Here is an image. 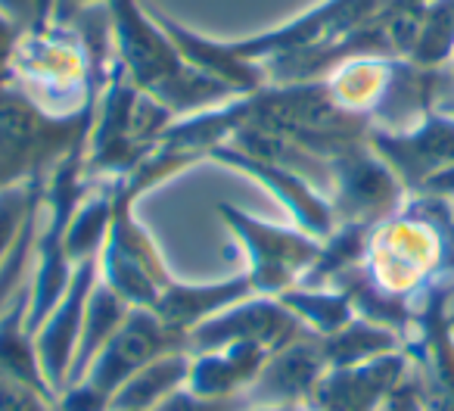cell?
Listing matches in <instances>:
<instances>
[{
	"label": "cell",
	"mask_w": 454,
	"mask_h": 411,
	"mask_svg": "<svg viewBox=\"0 0 454 411\" xmlns=\"http://www.w3.org/2000/svg\"><path fill=\"white\" fill-rule=\"evenodd\" d=\"M94 109L59 119L44 113L13 82L0 84V187L47 181L59 159L90 138Z\"/></svg>",
	"instance_id": "obj_1"
},
{
	"label": "cell",
	"mask_w": 454,
	"mask_h": 411,
	"mask_svg": "<svg viewBox=\"0 0 454 411\" xmlns=\"http://www.w3.org/2000/svg\"><path fill=\"white\" fill-rule=\"evenodd\" d=\"M218 218L227 225L231 237L240 243L247 256L249 281L262 296H280L290 287L302 284L305 274L321 256V241L302 228H280L262 218L240 212L231 202H221Z\"/></svg>",
	"instance_id": "obj_2"
},
{
	"label": "cell",
	"mask_w": 454,
	"mask_h": 411,
	"mask_svg": "<svg viewBox=\"0 0 454 411\" xmlns=\"http://www.w3.org/2000/svg\"><path fill=\"white\" fill-rule=\"evenodd\" d=\"M134 202L137 200L115 181V212L100 253V281L131 309H153L175 274L165 268L150 231L140 225Z\"/></svg>",
	"instance_id": "obj_3"
},
{
	"label": "cell",
	"mask_w": 454,
	"mask_h": 411,
	"mask_svg": "<svg viewBox=\"0 0 454 411\" xmlns=\"http://www.w3.org/2000/svg\"><path fill=\"white\" fill-rule=\"evenodd\" d=\"M327 165L330 206L336 212V225L377 228L395 216L411 196L395 171L373 153L367 140L340 150L327 159Z\"/></svg>",
	"instance_id": "obj_4"
},
{
	"label": "cell",
	"mask_w": 454,
	"mask_h": 411,
	"mask_svg": "<svg viewBox=\"0 0 454 411\" xmlns=\"http://www.w3.org/2000/svg\"><path fill=\"white\" fill-rule=\"evenodd\" d=\"M175 349H187V336L171 330L153 309H131L78 383L90 386L97 396L113 402V396L134 374Z\"/></svg>",
	"instance_id": "obj_5"
},
{
	"label": "cell",
	"mask_w": 454,
	"mask_h": 411,
	"mask_svg": "<svg viewBox=\"0 0 454 411\" xmlns=\"http://www.w3.org/2000/svg\"><path fill=\"white\" fill-rule=\"evenodd\" d=\"M367 144L380 159L395 171L408 194H417L435 175L454 169V113L433 109L417 125L402 131L371 128Z\"/></svg>",
	"instance_id": "obj_6"
},
{
	"label": "cell",
	"mask_w": 454,
	"mask_h": 411,
	"mask_svg": "<svg viewBox=\"0 0 454 411\" xmlns=\"http://www.w3.org/2000/svg\"><path fill=\"white\" fill-rule=\"evenodd\" d=\"M302 334H311V330L280 303V296L253 293L243 303L218 312L215 318L190 330L187 352H206V349H218L227 343H253L268 352H278L280 346Z\"/></svg>",
	"instance_id": "obj_7"
},
{
	"label": "cell",
	"mask_w": 454,
	"mask_h": 411,
	"mask_svg": "<svg viewBox=\"0 0 454 411\" xmlns=\"http://www.w3.org/2000/svg\"><path fill=\"white\" fill-rule=\"evenodd\" d=\"M97 281H100V259L75 265V274H72L63 299L41 321V328L35 330V349H38L41 371H44V380L51 383V390L57 392V399L63 396L66 383H69V371L84 328V312H88V299L94 293Z\"/></svg>",
	"instance_id": "obj_8"
},
{
	"label": "cell",
	"mask_w": 454,
	"mask_h": 411,
	"mask_svg": "<svg viewBox=\"0 0 454 411\" xmlns=\"http://www.w3.org/2000/svg\"><path fill=\"white\" fill-rule=\"evenodd\" d=\"M208 159L224 162L227 169H237V171H243V175L255 178L262 187L278 196L280 206L293 216L296 228L309 231L317 241H324V237H330L336 231V212H333V206H330V196L321 194L317 184L309 181L305 175H299V171L265 162V159H255V156H249V153H240L231 144L215 146Z\"/></svg>",
	"instance_id": "obj_9"
},
{
	"label": "cell",
	"mask_w": 454,
	"mask_h": 411,
	"mask_svg": "<svg viewBox=\"0 0 454 411\" xmlns=\"http://www.w3.org/2000/svg\"><path fill=\"white\" fill-rule=\"evenodd\" d=\"M327 368L321 336L302 334L268 355L265 368L247 390V399L253 405H280V408L309 405Z\"/></svg>",
	"instance_id": "obj_10"
},
{
	"label": "cell",
	"mask_w": 454,
	"mask_h": 411,
	"mask_svg": "<svg viewBox=\"0 0 454 411\" xmlns=\"http://www.w3.org/2000/svg\"><path fill=\"white\" fill-rule=\"evenodd\" d=\"M408 371L411 359L404 349L361 365L327 368L309 405L317 411H380Z\"/></svg>",
	"instance_id": "obj_11"
},
{
	"label": "cell",
	"mask_w": 454,
	"mask_h": 411,
	"mask_svg": "<svg viewBox=\"0 0 454 411\" xmlns=\"http://www.w3.org/2000/svg\"><path fill=\"white\" fill-rule=\"evenodd\" d=\"M255 287L249 281V274H237L227 281H212V284H187V281L171 278L168 287L159 293L156 312L171 330L187 336L193 328H200L202 321L215 318L218 312L231 309V305L243 303L247 296H253Z\"/></svg>",
	"instance_id": "obj_12"
},
{
	"label": "cell",
	"mask_w": 454,
	"mask_h": 411,
	"mask_svg": "<svg viewBox=\"0 0 454 411\" xmlns=\"http://www.w3.org/2000/svg\"><path fill=\"white\" fill-rule=\"evenodd\" d=\"M190 377L187 390L196 396L221 399V396H243L259 377V371L268 361V349L253 346V343H227L206 352H190Z\"/></svg>",
	"instance_id": "obj_13"
},
{
	"label": "cell",
	"mask_w": 454,
	"mask_h": 411,
	"mask_svg": "<svg viewBox=\"0 0 454 411\" xmlns=\"http://www.w3.org/2000/svg\"><path fill=\"white\" fill-rule=\"evenodd\" d=\"M190 361H193V355L187 349L159 355L156 361H150L144 371H137L115 392L109 411H153L156 405H162L165 399L187 386Z\"/></svg>",
	"instance_id": "obj_14"
},
{
	"label": "cell",
	"mask_w": 454,
	"mask_h": 411,
	"mask_svg": "<svg viewBox=\"0 0 454 411\" xmlns=\"http://www.w3.org/2000/svg\"><path fill=\"white\" fill-rule=\"evenodd\" d=\"M128 312H131V305H128L119 293L109 290L103 281H97L94 293H90V299H88V312H84L82 340H78V352H75V361H72L66 390L84 377V371L90 368V361L100 355V349L109 343V336L121 328V321L128 318Z\"/></svg>",
	"instance_id": "obj_15"
},
{
	"label": "cell",
	"mask_w": 454,
	"mask_h": 411,
	"mask_svg": "<svg viewBox=\"0 0 454 411\" xmlns=\"http://www.w3.org/2000/svg\"><path fill=\"white\" fill-rule=\"evenodd\" d=\"M321 349L330 368H348L398 352V349H404V336L392 328L367 321V318H355L336 334L321 336Z\"/></svg>",
	"instance_id": "obj_16"
},
{
	"label": "cell",
	"mask_w": 454,
	"mask_h": 411,
	"mask_svg": "<svg viewBox=\"0 0 454 411\" xmlns=\"http://www.w3.org/2000/svg\"><path fill=\"white\" fill-rule=\"evenodd\" d=\"M280 303H284L315 336H330L358 318L348 293H342L340 287L296 284L286 293H280Z\"/></svg>",
	"instance_id": "obj_17"
},
{
	"label": "cell",
	"mask_w": 454,
	"mask_h": 411,
	"mask_svg": "<svg viewBox=\"0 0 454 411\" xmlns=\"http://www.w3.org/2000/svg\"><path fill=\"white\" fill-rule=\"evenodd\" d=\"M454 57V0H433L423 10L411 63L420 69H445Z\"/></svg>",
	"instance_id": "obj_18"
},
{
	"label": "cell",
	"mask_w": 454,
	"mask_h": 411,
	"mask_svg": "<svg viewBox=\"0 0 454 411\" xmlns=\"http://www.w3.org/2000/svg\"><path fill=\"white\" fill-rule=\"evenodd\" d=\"M41 202H44V181L0 187V268L26 234L32 218L41 212Z\"/></svg>",
	"instance_id": "obj_19"
},
{
	"label": "cell",
	"mask_w": 454,
	"mask_h": 411,
	"mask_svg": "<svg viewBox=\"0 0 454 411\" xmlns=\"http://www.w3.org/2000/svg\"><path fill=\"white\" fill-rule=\"evenodd\" d=\"M253 402L243 396H221V399H208V396H196L193 390H177L175 396H168L162 405H156L153 411H249Z\"/></svg>",
	"instance_id": "obj_20"
},
{
	"label": "cell",
	"mask_w": 454,
	"mask_h": 411,
	"mask_svg": "<svg viewBox=\"0 0 454 411\" xmlns=\"http://www.w3.org/2000/svg\"><path fill=\"white\" fill-rule=\"evenodd\" d=\"M0 13L13 20L22 32L47 26L53 16V0H0Z\"/></svg>",
	"instance_id": "obj_21"
},
{
	"label": "cell",
	"mask_w": 454,
	"mask_h": 411,
	"mask_svg": "<svg viewBox=\"0 0 454 411\" xmlns=\"http://www.w3.org/2000/svg\"><path fill=\"white\" fill-rule=\"evenodd\" d=\"M22 35L26 32L13 20L0 13V84H10V78H13V59L16 51H20Z\"/></svg>",
	"instance_id": "obj_22"
},
{
	"label": "cell",
	"mask_w": 454,
	"mask_h": 411,
	"mask_svg": "<svg viewBox=\"0 0 454 411\" xmlns=\"http://www.w3.org/2000/svg\"><path fill=\"white\" fill-rule=\"evenodd\" d=\"M451 78H454V57H451Z\"/></svg>",
	"instance_id": "obj_23"
},
{
	"label": "cell",
	"mask_w": 454,
	"mask_h": 411,
	"mask_svg": "<svg viewBox=\"0 0 454 411\" xmlns=\"http://www.w3.org/2000/svg\"><path fill=\"white\" fill-rule=\"evenodd\" d=\"M451 216H454V200H451Z\"/></svg>",
	"instance_id": "obj_24"
},
{
	"label": "cell",
	"mask_w": 454,
	"mask_h": 411,
	"mask_svg": "<svg viewBox=\"0 0 454 411\" xmlns=\"http://www.w3.org/2000/svg\"><path fill=\"white\" fill-rule=\"evenodd\" d=\"M445 109H451V113H454V107H445Z\"/></svg>",
	"instance_id": "obj_25"
}]
</instances>
